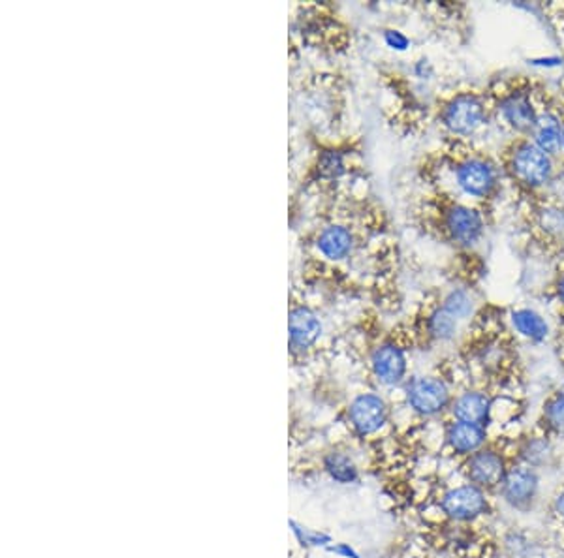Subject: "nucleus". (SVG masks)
<instances>
[{
  "label": "nucleus",
  "mask_w": 564,
  "mask_h": 558,
  "mask_svg": "<svg viewBox=\"0 0 564 558\" xmlns=\"http://www.w3.org/2000/svg\"><path fill=\"white\" fill-rule=\"evenodd\" d=\"M508 470L510 466L504 459V453L495 447L478 449L472 455H469V461L465 464V472L470 483L480 487L484 491L499 489Z\"/></svg>",
  "instance_id": "f257e3e1"
},
{
  "label": "nucleus",
  "mask_w": 564,
  "mask_h": 558,
  "mask_svg": "<svg viewBox=\"0 0 564 558\" xmlns=\"http://www.w3.org/2000/svg\"><path fill=\"white\" fill-rule=\"evenodd\" d=\"M499 491L503 498L516 510H528L538 495V474L533 466H510Z\"/></svg>",
  "instance_id": "f03ea898"
},
{
  "label": "nucleus",
  "mask_w": 564,
  "mask_h": 558,
  "mask_svg": "<svg viewBox=\"0 0 564 558\" xmlns=\"http://www.w3.org/2000/svg\"><path fill=\"white\" fill-rule=\"evenodd\" d=\"M552 160L536 144H521L516 152L511 154V171L514 176L528 185L540 186L548 183L552 177Z\"/></svg>",
  "instance_id": "7ed1b4c3"
},
{
  "label": "nucleus",
  "mask_w": 564,
  "mask_h": 558,
  "mask_svg": "<svg viewBox=\"0 0 564 558\" xmlns=\"http://www.w3.org/2000/svg\"><path fill=\"white\" fill-rule=\"evenodd\" d=\"M440 505L442 512L455 521H472L489 510L486 491L472 483L448 491L444 495Z\"/></svg>",
  "instance_id": "20e7f679"
},
{
  "label": "nucleus",
  "mask_w": 564,
  "mask_h": 558,
  "mask_svg": "<svg viewBox=\"0 0 564 558\" xmlns=\"http://www.w3.org/2000/svg\"><path fill=\"white\" fill-rule=\"evenodd\" d=\"M484 103L474 94H461L454 98L444 110V123L455 134H470L484 120Z\"/></svg>",
  "instance_id": "39448f33"
},
{
  "label": "nucleus",
  "mask_w": 564,
  "mask_h": 558,
  "mask_svg": "<svg viewBox=\"0 0 564 558\" xmlns=\"http://www.w3.org/2000/svg\"><path fill=\"white\" fill-rule=\"evenodd\" d=\"M408 403L423 415H435L450 403L446 383L437 378H420L408 388Z\"/></svg>",
  "instance_id": "423d86ee"
},
{
  "label": "nucleus",
  "mask_w": 564,
  "mask_h": 558,
  "mask_svg": "<svg viewBox=\"0 0 564 558\" xmlns=\"http://www.w3.org/2000/svg\"><path fill=\"white\" fill-rule=\"evenodd\" d=\"M457 181L467 194L476 198L489 196L497 185L495 169L484 160H467L465 164H461L457 169Z\"/></svg>",
  "instance_id": "0eeeda50"
},
{
  "label": "nucleus",
  "mask_w": 564,
  "mask_h": 558,
  "mask_svg": "<svg viewBox=\"0 0 564 558\" xmlns=\"http://www.w3.org/2000/svg\"><path fill=\"white\" fill-rule=\"evenodd\" d=\"M350 420L360 434H371L386 423V405L380 397L362 395L350 406Z\"/></svg>",
  "instance_id": "6e6552de"
},
{
  "label": "nucleus",
  "mask_w": 564,
  "mask_h": 558,
  "mask_svg": "<svg viewBox=\"0 0 564 558\" xmlns=\"http://www.w3.org/2000/svg\"><path fill=\"white\" fill-rule=\"evenodd\" d=\"M482 218L465 205L452 207L446 215V230L459 245H472L482 235Z\"/></svg>",
  "instance_id": "1a4fd4ad"
},
{
  "label": "nucleus",
  "mask_w": 564,
  "mask_h": 558,
  "mask_svg": "<svg viewBox=\"0 0 564 558\" xmlns=\"http://www.w3.org/2000/svg\"><path fill=\"white\" fill-rule=\"evenodd\" d=\"M322 325L316 314L305 307H298L290 312V344L294 350H305L320 337Z\"/></svg>",
  "instance_id": "9d476101"
},
{
  "label": "nucleus",
  "mask_w": 564,
  "mask_h": 558,
  "mask_svg": "<svg viewBox=\"0 0 564 558\" xmlns=\"http://www.w3.org/2000/svg\"><path fill=\"white\" fill-rule=\"evenodd\" d=\"M446 440L459 455H472V453L484 447L487 440V432L484 425L455 422L446 431Z\"/></svg>",
  "instance_id": "9b49d317"
},
{
  "label": "nucleus",
  "mask_w": 564,
  "mask_h": 558,
  "mask_svg": "<svg viewBox=\"0 0 564 558\" xmlns=\"http://www.w3.org/2000/svg\"><path fill=\"white\" fill-rule=\"evenodd\" d=\"M372 369L384 383H397L405 376L406 359L397 346L386 344L372 354Z\"/></svg>",
  "instance_id": "f8f14e48"
},
{
  "label": "nucleus",
  "mask_w": 564,
  "mask_h": 558,
  "mask_svg": "<svg viewBox=\"0 0 564 558\" xmlns=\"http://www.w3.org/2000/svg\"><path fill=\"white\" fill-rule=\"evenodd\" d=\"M503 115L510 123V127H514L516 130H521V132L535 130L536 120H538L536 111L533 108V102L528 100V96L523 93L511 94L503 102Z\"/></svg>",
  "instance_id": "ddd939ff"
},
{
  "label": "nucleus",
  "mask_w": 564,
  "mask_h": 558,
  "mask_svg": "<svg viewBox=\"0 0 564 558\" xmlns=\"http://www.w3.org/2000/svg\"><path fill=\"white\" fill-rule=\"evenodd\" d=\"M491 414V398L484 393H465L454 405V415L457 422L484 425Z\"/></svg>",
  "instance_id": "4468645a"
},
{
  "label": "nucleus",
  "mask_w": 564,
  "mask_h": 558,
  "mask_svg": "<svg viewBox=\"0 0 564 558\" xmlns=\"http://www.w3.org/2000/svg\"><path fill=\"white\" fill-rule=\"evenodd\" d=\"M318 249L330 259H343L352 250V234L343 226H330L322 232Z\"/></svg>",
  "instance_id": "2eb2a0df"
},
{
  "label": "nucleus",
  "mask_w": 564,
  "mask_h": 558,
  "mask_svg": "<svg viewBox=\"0 0 564 558\" xmlns=\"http://www.w3.org/2000/svg\"><path fill=\"white\" fill-rule=\"evenodd\" d=\"M535 137H536V145L545 154H555L562 147V130L557 123V119L552 115H545L536 120Z\"/></svg>",
  "instance_id": "dca6fc26"
},
{
  "label": "nucleus",
  "mask_w": 564,
  "mask_h": 558,
  "mask_svg": "<svg viewBox=\"0 0 564 558\" xmlns=\"http://www.w3.org/2000/svg\"><path fill=\"white\" fill-rule=\"evenodd\" d=\"M511 320H514V325L518 327L519 333L531 341H544L545 335H548V324L533 310H518L514 312V318Z\"/></svg>",
  "instance_id": "f3484780"
},
{
  "label": "nucleus",
  "mask_w": 564,
  "mask_h": 558,
  "mask_svg": "<svg viewBox=\"0 0 564 558\" xmlns=\"http://www.w3.org/2000/svg\"><path fill=\"white\" fill-rule=\"evenodd\" d=\"M544 427L550 432L564 434V397L560 393L553 395L544 406Z\"/></svg>",
  "instance_id": "a211bd4d"
},
{
  "label": "nucleus",
  "mask_w": 564,
  "mask_h": 558,
  "mask_svg": "<svg viewBox=\"0 0 564 558\" xmlns=\"http://www.w3.org/2000/svg\"><path fill=\"white\" fill-rule=\"evenodd\" d=\"M455 327H457V318L448 308L442 307L431 314L429 331L435 339H440V341L450 339L455 333Z\"/></svg>",
  "instance_id": "6ab92c4d"
},
{
  "label": "nucleus",
  "mask_w": 564,
  "mask_h": 558,
  "mask_svg": "<svg viewBox=\"0 0 564 558\" xmlns=\"http://www.w3.org/2000/svg\"><path fill=\"white\" fill-rule=\"evenodd\" d=\"M326 466L330 470V474L340 481V483H350L356 480V468L354 464L343 457V455H331L328 461H326Z\"/></svg>",
  "instance_id": "aec40b11"
},
{
  "label": "nucleus",
  "mask_w": 564,
  "mask_h": 558,
  "mask_svg": "<svg viewBox=\"0 0 564 558\" xmlns=\"http://www.w3.org/2000/svg\"><path fill=\"white\" fill-rule=\"evenodd\" d=\"M550 455V447L545 444V440H533L523 449V459L528 466H538L542 463H545Z\"/></svg>",
  "instance_id": "412c9836"
},
{
  "label": "nucleus",
  "mask_w": 564,
  "mask_h": 558,
  "mask_svg": "<svg viewBox=\"0 0 564 558\" xmlns=\"http://www.w3.org/2000/svg\"><path fill=\"white\" fill-rule=\"evenodd\" d=\"M343 171H345V164H343V159H340L337 152H326L320 159V173L323 177L335 179Z\"/></svg>",
  "instance_id": "4be33fe9"
},
{
  "label": "nucleus",
  "mask_w": 564,
  "mask_h": 558,
  "mask_svg": "<svg viewBox=\"0 0 564 558\" xmlns=\"http://www.w3.org/2000/svg\"><path fill=\"white\" fill-rule=\"evenodd\" d=\"M444 308H448L455 318H459V316H465V314L470 310V301L463 291H454L446 300Z\"/></svg>",
  "instance_id": "5701e85b"
},
{
  "label": "nucleus",
  "mask_w": 564,
  "mask_h": 558,
  "mask_svg": "<svg viewBox=\"0 0 564 558\" xmlns=\"http://www.w3.org/2000/svg\"><path fill=\"white\" fill-rule=\"evenodd\" d=\"M384 38H386L388 45H389V47H393V49H399V51H403V49H406V47H408V38H406V37H403V34H401V32H397V30H388V32L384 34Z\"/></svg>",
  "instance_id": "b1692460"
},
{
  "label": "nucleus",
  "mask_w": 564,
  "mask_h": 558,
  "mask_svg": "<svg viewBox=\"0 0 564 558\" xmlns=\"http://www.w3.org/2000/svg\"><path fill=\"white\" fill-rule=\"evenodd\" d=\"M555 512L560 519H564V491H560V495L555 498Z\"/></svg>",
  "instance_id": "393cba45"
},
{
  "label": "nucleus",
  "mask_w": 564,
  "mask_h": 558,
  "mask_svg": "<svg viewBox=\"0 0 564 558\" xmlns=\"http://www.w3.org/2000/svg\"><path fill=\"white\" fill-rule=\"evenodd\" d=\"M559 295H560V300H562V303H564V276L560 278V284H559Z\"/></svg>",
  "instance_id": "a878e982"
},
{
  "label": "nucleus",
  "mask_w": 564,
  "mask_h": 558,
  "mask_svg": "<svg viewBox=\"0 0 564 558\" xmlns=\"http://www.w3.org/2000/svg\"><path fill=\"white\" fill-rule=\"evenodd\" d=\"M562 147H564V128H562Z\"/></svg>",
  "instance_id": "bb28decb"
},
{
  "label": "nucleus",
  "mask_w": 564,
  "mask_h": 558,
  "mask_svg": "<svg viewBox=\"0 0 564 558\" xmlns=\"http://www.w3.org/2000/svg\"><path fill=\"white\" fill-rule=\"evenodd\" d=\"M560 395H562V397H564V386H562V390H560Z\"/></svg>",
  "instance_id": "cd10ccee"
}]
</instances>
